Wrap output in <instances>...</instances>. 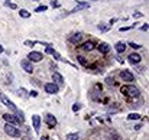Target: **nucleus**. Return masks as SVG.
Returning a JSON list of instances; mask_svg holds the SVG:
<instances>
[{"label": "nucleus", "mask_w": 149, "mask_h": 140, "mask_svg": "<svg viewBox=\"0 0 149 140\" xmlns=\"http://www.w3.org/2000/svg\"><path fill=\"white\" fill-rule=\"evenodd\" d=\"M87 7H90V6H88V3H80V5H78V6H75V7H74V9L70 12V13H75L77 10H81V9H87Z\"/></svg>", "instance_id": "f3484780"}, {"label": "nucleus", "mask_w": 149, "mask_h": 140, "mask_svg": "<svg viewBox=\"0 0 149 140\" xmlns=\"http://www.w3.org/2000/svg\"><path fill=\"white\" fill-rule=\"evenodd\" d=\"M45 91L48 92V94H57V92L59 91V87L55 84V82H48V84H45Z\"/></svg>", "instance_id": "423d86ee"}, {"label": "nucleus", "mask_w": 149, "mask_h": 140, "mask_svg": "<svg viewBox=\"0 0 149 140\" xmlns=\"http://www.w3.org/2000/svg\"><path fill=\"white\" fill-rule=\"evenodd\" d=\"M45 123L48 124V127H51V129H52V127H55V126H57V119L54 117L52 114H47V115H45Z\"/></svg>", "instance_id": "9d476101"}, {"label": "nucleus", "mask_w": 149, "mask_h": 140, "mask_svg": "<svg viewBox=\"0 0 149 140\" xmlns=\"http://www.w3.org/2000/svg\"><path fill=\"white\" fill-rule=\"evenodd\" d=\"M52 7H59V3H57V2H52Z\"/></svg>", "instance_id": "2f4dec72"}, {"label": "nucleus", "mask_w": 149, "mask_h": 140, "mask_svg": "<svg viewBox=\"0 0 149 140\" xmlns=\"http://www.w3.org/2000/svg\"><path fill=\"white\" fill-rule=\"evenodd\" d=\"M98 51H100L101 54H109V51H110V46H109V43L101 42V43L98 45Z\"/></svg>", "instance_id": "f8f14e48"}, {"label": "nucleus", "mask_w": 149, "mask_h": 140, "mask_svg": "<svg viewBox=\"0 0 149 140\" xmlns=\"http://www.w3.org/2000/svg\"><path fill=\"white\" fill-rule=\"evenodd\" d=\"M5 131H6V134L10 136V137H19V136H20V129H17L16 126L9 124V123L5 124Z\"/></svg>", "instance_id": "7ed1b4c3"}, {"label": "nucleus", "mask_w": 149, "mask_h": 140, "mask_svg": "<svg viewBox=\"0 0 149 140\" xmlns=\"http://www.w3.org/2000/svg\"><path fill=\"white\" fill-rule=\"evenodd\" d=\"M41 140H51V139H49V137H42Z\"/></svg>", "instance_id": "473e14b6"}, {"label": "nucleus", "mask_w": 149, "mask_h": 140, "mask_svg": "<svg viewBox=\"0 0 149 140\" xmlns=\"http://www.w3.org/2000/svg\"><path fill=\"white\" fill-rule=\"evenodd\" d=\"M3 52V48H2V45H0V54H2Z\"/></svg>", "instance_id": "72a5a7b5"}, {"label": "nucleus", "mask_w": 149, "mask_h": 140, "mask_svg": "<svg viewBox=\"0 0 149 140\" xmlns=\"http://www.w3.org/2000/svg\"><path fill=\"white\" fill-rule=\"evenodd\" d=\"M65 140H80V134L78 133H68Z\"/></svg>", "instance_id": "a211bd4d"}, {"label": "nucleus", "mask_w": 149, "mask_h": 140, "mask_svg": "<svg viewBox=\"0 0 149 140\" xmlns=\"http://www.w3.org/2000/svg\"><path fill=\"white\" fill-rule=\"evenodd\" d=\"M5 6L6 7H9V9H17V5H15V3H12V2H9V0H6V2H5Z\"/></svg>", "instance_id": "4be33fe9"}, {"label": "nucleus", "mask_w": 149, "mask_h": 140, "mask_svg": "<svg viewBox=\"0 0 149 140\" xmlns=\"http://www.w3.org/2000/svg\"><path fill=\"white\" fill-rule=\"evenodd\" d=\"M120 77L124 82H132L135 80V75L130 72V71H127V69H123V71L120 72Z\"/></svg>", "instance_id": "39448f33"}, {"label": "nucleus", "mask_w": 149, "mask_h": 140, "mask_svg": "<svg viewBox=\"0 0 149 140\" xmlns=\"http://www.w3.org/2000/svg\"><path fill=\"white\" fill-rule=\"evenodd\" d=\"M81 39H82V35L81 33H75V35H73L70 38V42L71 43H78V42H81Z\"/></svg>", "instance_id": "dca6fc26"}, {"label": "nucleus", "mask_w": 149, "mask_h": 140, "mask_svg": "<svg viewBox=\"0 0 149 140\" xmlns=\"http://www.w3.org/2000/svg\"><path fill=\"white\" fill-rule=\"evenodd\" d=\"M127 59H129V62L132 64V65H135V64H139L140 62V55H138V54H130L129 56H127Z\"/></svg>", "instance_id": "9b49d317"}, {"label": "nucleus", "mask_w": 149, "mask_h": 140, "mask_svg": "<svg viewBox=\"0 0 149 140\" xmlns=\"http://www.w3.org/2000/svg\"><path fill=\"white\" fill-rule=\"evenodd\" d=\"M140 29H142L143 32H148V29H149V26H148V23H145V25H143V26H142Z\"/></svg>", "instance_id": "c756f323"}, {"label": "nucleus", "mask_w": 149, "mask_h": 140, "mask_svg": "<svg viewBox=\"0 0 149 140\" xmlns=\"http://www.w3.org/2000/svg\"><path fill=\"white\" fill-rule=\"evenodd\" d=\"M20 66L23 68V71H26L28 74H32L33 72V65L29 59H22L20 61Z\"/></svg>", "instance_id": "20e7f679"}, {"label": "nucleus", "mask_w": 149, "mask_h": 140, "mask_svg": "<svg viewBox=\"0 0 149 140\" xmlns=\"http://www.w3.org/2000/svg\"><path fill=\"white\" fill-rule=\"evenodd\" d=\"M110 28H112V25H98V29H100L101 32H107Z\"/></svg>", "instance_id": "5701e85b"}, {"label": "nucleus", "mask_w": 149, "mask_h": 140, "mask_svg": "<svg viewBox=\"0 0 149 140\" xmlns=\"http://www.w3.org/2000/svg\"><path fill=\"white\" fill-rule=\"evenodd\" d=\"M45 52H47V54H49V55H52V54L55 52V49H54V48H52V46L49 45V46H47V49H45Z\"/></svg>", "instance_id": "393cba45"}, {"label": "nucleus", "mask_w": 149, "mask_h": 140, "mask_svg": "<svg viewBox=\"0 0 149 140\" xmlns=\"http://www.w3.org/2000/svg\"><path fill=\"white\" fill-rule=\"evenodd\" d=\"M132 28H135V25H133V26H127V28H120V32H126V31H129V29H132Z\"/></svg>", "instance_id": "c85d7f7f"}, {"label": "nucleus", "mask_w": 149, "mask_h": 140, "mask_svg": "<svg viewBox=\"0 0 149 140\" xmlns=\"http://www.w3.org/2000/svg\"><path fill=\"white\" fill-rule=\"evenodd\" d=\"M32 124H33L35 131L39 133V130H41V117H39L38 114H33V115H32Z\"/></svg>", "instance_id": "1a4fd4ad"}, {"label": "nucleus", "mask_w": 149, "mask_h": 140, "mask_svg": "<svg viewBox=\"0 0 149 140\" xmlns=\"http://www.w3.org/2000/svg\"><path fill=\"white\" fill-rule=\"evenodd\" d=\"M28 59H29L31 62H39V61H42V59H44V55H42L41 52L32 51V52L28 55Z\"/></svg>", "instance_id": "0eeeda50"}, {"label": "nucleus", "mask_w": 149, "mask_h": 140, "mask_svg": "<svg viewBox=\"0 0 149 140\" xmlns=\"http://www.w3.org/2000/svg\"><path fill=\"white\" fill-rule=\"evenodd\" d=\"M122 94H124L127 97H138L139 90L133 85H126V87H122Z\"/></svg>", "instance_id": "f03ea898"}, {"label": "nucleus", "mask_w": 149, "mask_h": 140, "mask_svg": "<svg viewBox=\"0 0 149 140\" xmlns=\"http://www.w3.org/2000/svg\"><path fill=\"white\" fill-rule=\"evenodd\" d=\"M19 15L22 16V17H25V19H26V17H31V13H29L28 10H25V9H20V10H19Z\"/></svg>", "instance_id": "412c9836"}, {"label": "nucleus", "mask_w": 149, "mask_h": 140, "mask_svg": "<svg viewBox=\"0 0 149 140\" xmlns=\"http://www.w3.org/2000/svg\"><path fill=\"white\" fill-rule=\"evenodd\" d=\"M94 48V43L91 42V40H88V42H84L82 45H81V49H84V51H91Z\"/></svg>", "instance_id": "2eb2a0df"}, {"label": "nucleus", "mask_w": 149, "mask_h": 140, "mask_svg": "<svg viewBox=\"0 0 149 140\" xmlns=\"http://www.w3.org/2000/svg\"><path fill=\"white\" fill-rule=\"evenodd\" d=\"M52 80H54L55 84H62V82H64V77H62L59 72H57V71L52 72Z\"/></svg>", "instance_id": "ddd939ff"}, {"label": "nucleus", "mask_w": 149, "mask_h": 140, "mask_svg": "<svg viewBox=\"0 0 149 140\" xmlns=\"http://www.w3.org/2000/svg\"><path fill=\"white\" fill-rule=\"evenodd\" d=\"M129 46H132L133 49H140V48H142V45H139V43H135V42H129Z\"/></svg>", "instance_id": "b1692460"}, {"label": "nucleus", "mask_w": 149, "mask_h": 140, "mask_svg": "<svg viewBox=\"0 0 149 140\" xmlns=\"http://www.w3.org/2000/svg\"><path fill=\"white\" fill-rule=\"evenodd\" d=\"M0 100H2V103L10 110V111H13V113H17V107H16V104L6 96V94H3L2 91H0Z\"/></svg>", "instance_id": "f257e3e1"}, {"label": "nucleus", "mask_w": 149, "mask_h": 140, "mask_svg": "<svg viewBox=\"0 0 149 140\" xmlns=\"http://www.w3.org/2000/svg\"><path fill=\"white\" fill-rule=\"evenodd\" d=\"M114 48H116V52H117V54H123V52L126 51V43H124V42H117V43L114 45Z\"/></svg>", "instance_id": "4468645a"}, {"label": "nucleus", "mask_w": 149, "mask_h": 140, "mask_svg": "<svg viewBox=\"0 0 149 140\" xmlns=\"http://www.w3.org/2000/svg\"><path fill=\"white\" fill-rule=\"evenodd\" d=\"M139 119H140V114H138V113H130L127 115V120H139Z\"/></svg>", "instance_id": "6ab92c4d"}, {"label": "nucleus", "mask_w": 149, "mask_h": 140, "mask_svg": "<svg viewBox=\"0 0 149 140\" xmlns=\"http://www.w3.org/2000/svg\"><path fill=\"white\" fill-rule=\"evenodd\" d=\"M3 119L6 120V123L13 124V126H16V124H19V123H20V121H19V119L16 117L15 114H3Z\"/></svg>", "instance_id": "6e6552de"}, {"label": "nucleus", "mask_w": 149, "mask_h": 140, "mask_svg": "<svg viewBox=\"0 0 149 140\" xmlns=\"http://www.w3.org/2000/svg\"><path fill=\"white\" fill-rule=\"evenodd\" d=\"M31 96L32 97H38V92L36 91H31Z\"/></svg>", "instance_id": "7c9ffc66"}, {"label": "nucleus", "mask_w": 149, "mask_h": 140, "mask_svg": "<svg viewBox=\"0 0 149 140\" xmlns=\"http://www.w3.org/2000/svg\"><path fill=\"white\" fill-rule=\"evenodd\" d=\"M47 9H48L47 6H38V7L35 9V12H45Z\"/></svg>", "instance_id": "cd10ccee"}, {"label": "nucleus", "mask_w": 149, "mask_h": 140, "mask_svg": "<svg viewBox=\"0 0 149 140\" xmlns=\"http://www.w3.org/2000/svg\"><path fill=\"white\" fill-rule=\"evenodd\" d=\"M77 59H78V62H80L81 65H87V61H86V58H84V56H78Z\"/></svg>", "instance_id": "a878e982"}, {"label": "nucleus", "mask_w": 149, "mask_h": 140, "mask_svg": "<svg viewBox=\"0 0 149 140\" xmlns=\"http://www.w3.org/2000/svg\"><path fill=\"white\" fill-rule=\"evenodd\" d=\"M78 110H81V104H80V103H75V104L73 105V111H78Z\"/></svg>", "instance_id": "bb28decb"}, {"label": "nucleus", "mask_w": 149, "mask_h": 140, "mask_svg": "<svg viewBox=\"0 0 149 140\" xmlns=\"http://www.w3.org/2000/svg\"><path fill=\"white\" fill-rule=\"evenodd\" d=\"M17 96L23 97V98H28V92H26V90H23V88H19V90H17Z\"/></svg>", "instance_id": "aec40b11"}]
</instances>
